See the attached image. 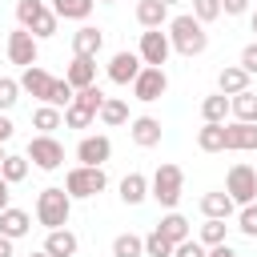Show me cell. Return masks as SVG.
Here are the masks:
<instances>
[{
    "mask_svg": "<svg viewBox=\"0 0 257 257\" xmlns=\"http://www.w3.org/2000/svg\"><path fill=\"white\" fill-rule=\"evenodd\" d=\"M8 205H12V185H8L4 177H0V213H4Z\"/></svg>",
    "mask_w": 257,
    "mask_h": 257,
    "instance_id": "ee69618b",
    "label": "cell"
},
{
    "mask_svg": "<svg viewBox=\"0 0 257 257\" xmlns=\"http://www.w3.org/2000/svg\"><path fill=\"white\" fill-rule=\"evenodd\" d=\"M169 44H173V52L193 60L209 48V32L201 20H193V12H181V16H169Z\"/></svg>",
    "mask_w": 257,
    "mask_h": 257,
    "instance_id": "6da1fadb",
    "label": "cell"
},
{
    "mask_svg": "<svg viewBox=\"0 0 257 257\" xmlns=\"http://www.w3.org/2000/svg\"><path fill=\"white\" fill-rule=\"evenodd\" d=\"M133 88V100H141V104H153V100H161L165 92H169V76H165V68H141V76L128 84Z\"/></svg>",
    "mask_w": 257,
    "mask_h": 257,
    "instance_id": "9c48e42d",
    "label": "cell"
},
{
    "mask_svg": "<svg viewBox=\"0 0 257 257\" xmlns=\"http://www.w3.org/2000/svg\"><path fill=\"white\" fill-rule=\"evenodd\" d=\"M249 0H221V16H245Z\"/></svg>",
    "mask_w": 257,
    "mask_h": 257,
    "instance_id": "b9f144b4",
    "label": "cell"
},
{
    "mask_svg": "<svg viewBox=\"0 0 257 257\" xmlns=\"http://www.w3.org/2000/svg\"><path fill=\"white\" fill-rule=\"evenodd\" d=\"M253 153H257V149H253ZM253 169H257V165H253Z\"/></svg>",
    "mask_w": 257,
    "mask_h": 257,
    "instance_id": "816d5d0a",
    "label": "cell"
},
{
    "mask_svg": "<svg viewBox=\"0 0 257 257\" xmlns=\"http://www.w3.org/2000/svg\"><path fill=\"white\" fill-rule=\"evenodd\" d=\"M201 213H205L209 221H229V217L237 213V205H233V197H229L225 189H213V193L201 197Z\"/></svg>",
    "mask_w": 257,
    "mask_h": 257,
    "instance_id": "d6986e66",
    "label": "cell"
},
{
    "mask_svg": "<svg viewBox=\"0 0 257 257\" xmlns=\"http://www.w3.org/2000/svg\"><path fill=\"white\" fill-rule=\"evenodd\" d=\"M217 16H221V0H193V20L213 24Z\"/></svg>",
    "mask_w": 257,
    "mask_h": 257,
    "instance_id": "74e56055",
    "label": "cell"
},
{
    "mask_svg": "<svg viewBox=\"0 0 257 257\" xmlns=\"http://www.w3.org/2000/svg\"><path fill=\"white\" fill-rule=\"evenodd\" d=\"M229 116H233V120H241V124H257V92H253V88H245V92L229 96Z\"/></svg>",
    "mask_w": 257,
    "mask_h": 257,
    "instance_id": "d4e9b609",
    "label": "cell"
},
{
    "mask_svg": "<svg viewBox=\"0 0 257 257\" xmlns=\"http://www.w3.org/2000/svg\"><path fill=\"white\" fill-rule=\"evenodd\" d=\"M145 257H173V241H169V237H161L157 229H153V233H145Z\"/></svg>",
    "mask_w": 257,
    "mask_h": 257,
    "instance_id": "d590c367",
    "label": "cell"
},
{
    "mask_svg": "<svg viewBox=\"0 0 257 257\" xmlns=\"http://www.w3.org/2000/svg\"><path fill=\"white\" fill-rule=\"evenodd\" d=\"M48 257H76V249H80V237L72 233V229H48V237H44V245H40Z\"/></svg>",
    "mask_w": 257,
    "mask_h": 257,
    "instance_id": "ac0fdd59",
    "label": "cell"
},
{
    "mask_svg": "<svg viewBox=\"0 0 257 257\" xmlns=\"http://www.w3.org/2000/svg\"><path fill=\"white\" fill-rule=\"evenodd\" d=\"M104 189H108V177H104V169L72 165V169L64 173V193H68L72 201H88V197H96V193H104Z\"/></svg>",
    "mask_w": 257,
    "mask_h": 257,
    "instance_id": "5b68a950",
    "label": "cell"
},
{
    "mask_svg": "<svg viewBox=\"0 0 257 257\" xmlns=\"http://www.w3.org/2000/svg\"><path fill=\"white\" fill-rule=\"evenodd\" d=\"M112 157V141L104 133H84L76 141V165H88V169H104V161Z\"/></svg>",
    "mask_w": 257,
    "mask_h": 257,
    "instance_id": "30bf717a",
    "label": "cell"
},
{
    "mask_svg": "<svg viewBox=\"0 0 257 257\" xmlns=\"http://www.w3.org/2000/svg\"><path fill=\"white\" fill-rule=\"evenodd\" d=\"M28 169H32V165H28V157H16V153H8V157H4V165H0V177H4L8 185H20V181L28 177Z\"/></svg>",
    "mask_w": 257,
    "mask_h": 257,
    "instance_id": "d6a6232c",
    "label": "cell"
},
{
    "mask_svg": "<svg viewBox=\"0 0 257 257\" xmlns=\"http://www.w3.org/2000/svg\"><path fill=\"white\" fill-rule=\"evenodd\" d=\"M24 157H28V165H36V169H44V173H56V169L64 165V145H60L56 137L36 133V137L28 141V149H24Z\"/></svg>",
    "mask_w": 257,
    "mask_h": 257,
    "instance_id": "8992f818",
    "label": "cell"
},
{
    "mask_svg": "<svg viewBox=\"0 0 257 257\" xmlns=\"http://www.w3.org/2000/svg\"><path fill=\"white\" fill-rule=\"evenodd\" d=\"M245 88H249V72H245L241 64H225V68L217 72V92L237 96V92H245Z\"/></svg>",
    "mask_w": 257,
    "mask_h": 257,
    "instance_id": "7402d4cb",
    "label": "cell"
},
{
    "mask_svg": "<svg viewBox=\"0 0 257 257\" xmlns=\"http://www.w3.org/2000/svg\"><path fill=\"white\" fill-rule=\"evenodd\" d=\"M32 128L44 133V137H52L56 128H64V112L52 108V104H36V108H32Z\"/></svg>",
    "mask_w": 257,
    "mask_h": 257,
    "instance_id": "f546056e",
    "label": "cell"
},
{
    "mask_svg": "<svg viewBox=\"0 0 257 257\" xmlns=\"http://www.w3.org/2000/svg\"><path fill=\"white\" fill-rule=\"evenodd\" d=\"M28 257H48V253H44V249H36V253H28Z\"/></svg>",
    "mask_w": 257,
    "mask_h": 257,
    "instance_id": "681fc988",
    "label": "cell"
},
{
    "mask_svg": "<svg viewBox=\"0 0 257 257\" xmlns=\"http://www.w3.org/2000/svg\"><path fill=\"white\" fill-rule=\"evenodd\" d=\"M197 149L201 153H225V124H201L197 128Z\"/></svg>",
    "mask_w": 257,
    "mask_h": 257,
    "instance_id": "4dcf8cb0",
    "label": "cell"
},
{
    "mask_svg": "<svg viewBox=\"0 0 257 257\" xmlns=\"http://www.w3.org/2000/svg\"><path fill=\"white\" fill-rule=\"evenodd\" d=\"M12 133H16L12 116H8V112H0V145H8V141H12Z\"/></svg>",
    "mask_w": 257,
    "mask_h": 257,
    "instance_id": "7bdbcfd3",
    "label": "cell"
},
{
    "mask_svg": "<svg viewBox=\"0 0 257 257\" xmlns=\"http://www.w3.org/2000/svg\"><path fill=\"white\" fill-rule=\"evenodd\" d=\"M64 80H68L72 88H88V84H96V60H92V56H72L68 68H64Z\"/></svg>",
    "mask_w": 257,
    "mask_h": 257,
    "instance_id": "44dd1931",
    "label": "cell"
},
{
    "mask_svg": "<svg viewBox=\"0 0 257 257\" xmlns=\"http://www.w3.org/2000/svg\"><path fill=\"white\" fill-rule=\"evenodd\" d=\"M68 217H72V197L64 193V185H48L36 193V225L68 229Z\"/></svg>",
    "mask_w": 257,
    "mask_h": 257,
    "instance_id": "7a4b0ae2",
    "label": "cell"
},
{
    "mask_svg": "<svg viewBox=\"0 0 257 257\" xmlns=\"http://www.w3.org/2000/svg\"><path fill=\"white\" fill-rule=\"evenodd\" d=\"M100 48H104V32L96 28V24H80L76 32H72V56H100Z\"/></svg>",
    "mask_w": 257,
    "mask_h": 257,
    "instance_id": "2e32d148",
    "label": "cell"
},
{
    "mask_svg": "<svg viewBox=\"0 0 257 257\" xmlns=\"http://www.w3.org/2000/svg\"><path fill=\"white\" fill-rule=\"evenodd\" d=\"M72 96H76V88H72V84H68L64 76H56V80H52V92H48V104L64 112V108L72 104Z\"/></svg>",
    "mask_w": 257,
    "mask_h": 257,
    "instance_id": "e575fe53",
    "label": "cell"
},
{
    "mask_svg": "<svg viewBox=\"0 0 257 257\" xmlns=\"http://www.w3.org/2000/svg\"><path fill=\"white\" fill-rule=\"evenodd\" d=\"M100 4H116V0H100Z\"/></svg>",
    "mask_w": 257,
    "mask_h": 257,
    "instance_id": "f907efd6",
    "label": "cell"
},
{
    "mask_svg": "<svg viewBox=\"0 0 257 257\" xmlns=\"http://www.w3.org/2000/svg\"><path fill=\"white\" fill-rule=\"evenodd\" d=\"M16 100H20V84L12 76H0V112H12Z\"/></svg>",
    "mask_w": 257,
    "mask_h": 257,
    "instance_id": "f35d334b",
    "label": "cell"
},
{
    "mask_svg": "<svg viewBox=\"0 0 257 257\" xmlns=\"http://www.w3.org/2000/svg\"><path fill=\"white\" fill-rule=\"evenodd\" d=\"M249 28H253V32H257V8H253V16H249Z\"/></svg>",
    "mask_w": 257,
    "mask_h": 257,
    "instance_id": "7dc6e473",
    "label": "cell"
},
{
    "mask_svg": "<svg viewBox=\"0 0 257 257\" xmlns=\"http://www.w3.org/2000/svg\"><path fill=\"white\" fill-rule=\"evenodd\" d=\"M112 257H145V237H137V233H116V237H112Z\"/></svg>",
    "mask_w": 257,
    "mask_h": 257,
    "instance_id": "1f68e13d",
    "label": "cell"
},
{
    "mask_svg": "<svg viewBox=\"0 0 257 257\" xmlns=\"http://www.w3.org/2000/svg\"><path fill=\"white\" fill-rule=\"evenodd\" d=\"M237 64H241L249 76H257V40H249V44L241 48V60H237Z\"/></svg>",
    "mask_w": 257,
    "mask_h": 257,
    "instance_id": "60d3db41",
    "label": "cell"
},
{
    "mask_svg": "<svg viewBox=\"0 0 257 257\" xmlns=\"http://www.w3.org/2000/svg\"><path fill=\"white\" fill-rule=\"evenodd\" d=\"M16 28L32 32L36 40H48V36H56L60 20L52 16V8L44 0H16Z\"/></svg>",
    "mask_w": 257,
    "mask_h": 257,
    "instance_id": "277c9868",
    "label": "cell"
},
{
    "mask_svg": "<svg viewBox=\"0 0 257 257\" xmlns=\"http://www.w3.org/2000/svg\"><path fill=\"white\" fill-rule=\"evenodd\" d=\"M48 8H52V16H56V20H80V24H84V20L92 16L96 0H52Z\"/></svg>",
    "mask_w": 257,
    "mask_h": 257,
    "instance_id": "484cf974",
    "label": "cell"
},
{
    "mask_svg": "<svg viewBox=\"0 0 257 257\" xmlns=\"http://www.w3.org/2000/svg\"><path fill=\"white\" fill-rule=\"evenodd\" d=\"M141 68H145V64H141V56H137V52H128V48H120V52H112V56H108V68H104V72H108V80H112V84L128 88V84L141 76Z\"/></svg>",
    "mask_w": 257,
    "mask_h": 257,
    "instance_id": "7c38bea8",
    "label": "cell"
},
{
    "mask_svg": "<svg viewBox=\"0 0 257 257\" xmlns=\"http://www.w3.org/2000/svg\"><path fill=\"white\" fill-rule=\"evenodd\" d=\"M92 124H96V108L72 96V104L64 108V128H92Z\"/></svg>",
    "mask_w": 257,
    "mask_h": 257,
    "instance_id": "f1b7e54d",
    "label": "cell"
},
{
    "mask_svg": "<svg viewBox=\"0 0 257 257\" xmlns=\"http://www.w3.org/2000/svg\"><path fill=\"white\" fill-rule=\"evenodd\" d=\"M4 48H8V60L20 64V68H32V64L40 60V40H36L32 32H24V28H12Z\"/></svg>",
    "mask_w": 257,
    "mask_h": 257,
    "instance_id": "8fae6325",
    "label": "cell"
},
{
    "mask_svg": "<svg viewBox=\"0 0 257 257\" xmlns=\"http://www.w3.org/2000/svg\"><path fill=\"white\" fill-rule=\"evenodd\" d=\"M225 193L233 197L237 209H241V205H253V201H257V169L245 165V161H237V165L229 169V177H225Z\"/></svg>",
    "mask_w": 257,
    "mask_h": 257,
    "instance_id": "52a82bcc",
    "label": "cell"
},
{
    "mask_svg": "<svg viewBox=\"0 0 257 257\" xmlns=\"http://www.w3.org/2000/svg\"><path fill=\"white\" fill-rule=\"evenodd\" d=\"M257 149V124L229 120L225 124V153H253Z\"/></svg>",
    "mask_w": 257,
    "mask_h": 257,
    "instance_id": "9a60e30c",
    "label": "cell"
},
{
    "mask_svg": "<svg viewBox=\"0 0 257 257\" xmlns=\"http://www.w3.org/2000/svg\"><path fill=\"white\" fill-rule=\"evenodd\" d=\"M28 233H32V217H28L24 209L8 205V209L0 213V237H8V241H20V237H28Z\"/></svg>",
    "mask_w": 257,
    "mask_h": 257,
    "instance_id": "e0dca14e",
    "label": "cell"
},
{
    "mask_svg": "<svg viewBox=\"0 0 257 257\" xmlns=\"http://www.w3.org/2000/svg\"><path fill=\"white\" fill-rule=\"evenodd\" d=\"M157 233H161V237H169L173 245H181V241H189V237H193V225H189V217H185V213L169 209V213L157 221Z\"/></svg>",
    "mask_w": 257,
    "mask_h": 257,
    "instance_id": "ffe728a7",
    "label": "cell"
},
{
    "mask_svg": "<svg viewBox=\"0 0 257 257\" xmlns=\"http://www.w3.org/2000/svg\"><path fill=\"white\" fill-rule=\"evenodd\" d=\"M181 193H185V173L181 165H157V173L149 177V197L161 205V209H177L181 205Z\"/></svg>",
    "mask_w": 257,
    "mask_h": 257,
    "instance_id": "3957f363",
    "label": "cell"
},
{
    "mask_svg": "<svg viewBox=\"0 0 257 257\" xmlns=\"http://www.w3.org/2000/svg\"><path fill=\"white\" fill-rule=\"evenodd\" d=\"M12 245H16V241H8V237H0V257H16V253H12Z\"/></svg>",
    "mask_w": 257,
    "mask_h": 257,
    "instance_id": "bcb514c9",
    "label": "cell"
},
{
    "mask_svg": "<svg viewBox=\"0 0 257 257\" xmlns=\"http://www.w3.org/2000/svg\"><path fill=\"white\" fill-rule=\"evenodd\" d=\"M120 201L124 205H145L149 201V177L145 173H124L120 177Z\"/></svg>",
    "mask_w": 257,
    "mask_h": 257,
    "instance_id": "603a6c76",
    "label": "cell"
},
{
    "mask_svg": "<svg viewBox=\"0 0 257 257\" xmlns=\"http://www.w3.org/2000/svg\"><path fill=\"white\" fill-rule=\"evenodd\" d=\"M209 257H237V249L225 241V245H213V249H209Z\"/></svg>",
    "mask_w": 257,
    "mask_h": 257,
    "instance_id": "f6af8a7d",
    "label": "cell"
},
{
    "mask_svg": "<svg viewBox=\"0 0 257 257\" xmlns=\"http://www.w3.org/2000/svg\"><path fill=\"white\" fill-rule=\"evenodd\" d=\"M137 24L141 28H169V8L161 0H137Z\"/></svg>",
    "mask_w": 257,
    "mask_h": 257,
    "instance_id": "cb8c5ba5",
    "label": "cell"
},
{
    "mask_svg": "<svg viewBox=\"0 0 257 257\" xmlns=\"http://www.w3.org/2000/svg\"><path fill=\"white\" fill-rule=\"evenodd\" d=\"M201 120L205 124H225L229 120V96L225 92H209L201 100Z\"/></svg>",
    "mask_w": 257,
    "mask_h": 257,
    "instance_id": "4316f807",
    "label": "cell"
},
{
    "mask_svg": "<svg viewBox=\"0 0 257 257\" xmlns=\"http://www.w3.org/2000/svg\"><path fill=\"white\" fill-rule=\"evenodd\" d=\"M100 124H108V128H116V124H128L133 116H128V100L124 96H104V104H100Z\"/></svg>",
    "mask_w": 257,
    "mask_h": 257,
    "instance_id": "83f0119b",
    "label": "cell"
},
{
    "mask_svg": "<svg viewBox=\"0 0 257 257\" xmlns=\"http://www.w3.org/2000/svg\"><path fill=\"white\" fill-rule=\"evenodd\" d=\"M233 217H237V229H241L245 237H257V201H253V205H241Z\"/></svg>",
    "mask_w": 257,
    "mask_h": 257,
    "instance_id": "8d00e7d4",
    "label": "cell"
},
{
    "mask_svg": "<svg viewBox=\"0 0 257 257\" xmlns=\"http://www.w3.org/2000/svg\"><path fill=\"white\" fill-rule=\"evenodd\" d=\"M225 237H229V225H225V221H209V217H205V225H201L197 241H201L205 249H213V245H225Z\"/></svg>",
    "mask_w": 257,
    "mask_h": 257,
    "instance_id": "836d02e7",
    "label": "cell"
},
{
    "mask_svg": "<svg viewBox=\"0 0 257 257\" xmlns=\"http://www.w3.org/2000/svg\"><path fill=\"white\" fill-rule=\"evenodd\" d=\"M173 257H209V249L197 241V237H189V241H181V245H173Z\"/></svg>",
    "mask_w": 257,
    "mask_h": 257,
    "instance_id": "ab89813d",
    "label": "cell"
},
{
    "mask_svg": "<svg viewBox=\"0 0 257 257\" xmlns=\"http://www.w3.org/2000/svg\"><path fill=\"white\" fill-rule=\"evenodd\" d=\"M161 4H165V8H173V4H181V0H161Z\"/></svg>",
    "mask_w": 257,
    "mask_h": 257,
    "instance_id": "c3c4849f",
    "label": "cell"
},
{
    "mask_svg": "<svg viewBox=\"0 0 257 257\" xmlns=\"http://www.w3.org/2000/svg\"><path fill=\"white\" fill-rule=\"evenodd\" d=\"M161 133H165V128H161V120H157V116H149V112L128 120V137H133V145H137V149H157V145H161Z\"/></svg>",
    "mask_w": 257,
    "mask_h": 257,
    "instance_id": "5bb4252c",
    "label": "cell"
},
{
    "mask_svg": "<svg viewBox=\"0 0 257 257\" xmlns=\"http://www.w3.org/2000/svg\"><path fill=\"white\" fill-rule=\"evenodd\" d=\"M137 56H141V64H149V68H165L169 56H173L169 32H161V28H145L141 40H137Z\"/></svg>",
    "mask_w": 257,
    "mask_h": 257,
    "instance_id": "ba28073f",
    "label": "cell"
},
{
    "mask_svg": "<svg viewBox=\"0 0 257 257\" xmlns=\"http://www.w3.org/2000/svg\"><path fill=\"white\" fill-rule=\"evenodd\" d=\"M52 80H56L52 72H44L40 64H32V68H24V72H20V80H16V84H20V92H28V96H36L40 104H48Z\"/></svg>",
    "mask_w": 257,
    "mask_h": 257,
    "instance_id": "4fadbf2b",
    "label": "cell"
}]
</instances>
